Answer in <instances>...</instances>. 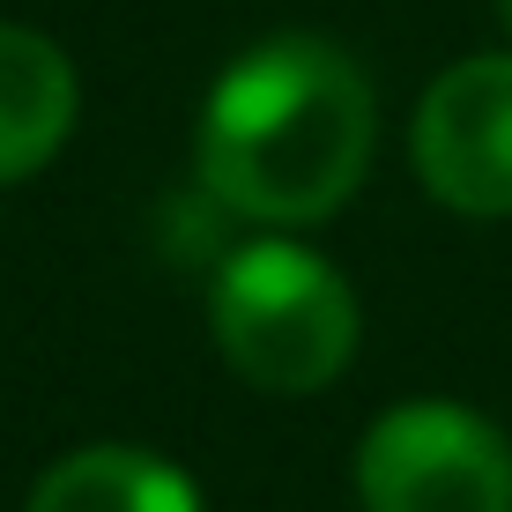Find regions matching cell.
I'll return each mask as SVG.
<instances>
[{"instance_id": "1", "label": "cell", "mask_w": 512, "mask_h": 512, "mask_svg": "<svg viewBox=\"0 0 512 512\" xmlns=\"http://www.w3.org/2000/svg\"><path fill=\"white\" fill-rule=\"evenodd\" d=\"M379 141L372 82L327 38H268L201 112V186L253 223H320L364 186Z\"/></svg>"}, {"instance_id": "2", "label": "cell", "mask_w": 512, "mask_h": 512, "mask_svg": "<svg viewBox=\"0 0 512 512\" xmlns=\"http://www.w3.org/2000/svg\"><path fill=\"white\" fill-rule=\"evenodd\" d=\"M223 364L260 394H320L357 357V297L320 253L290 238H260L223 260L208 290Z\"/></svg>"}, {"instance_id": "3", "label": "cell", "mask_w": 512, "mask_h": 512, "mask_svg": "<svg viewBox=\"0 0 512 512\" xmlns=\"http://www.w3.org/2000/svg\"><path fill=\"white\" fill-rule=\"evenodd\" d=\"M364 512H512V446L461 401H401L357 446Z\"/></svg>"}, {"instance_id": "4", "label": "cell", "mask_w": 512, "mask_h": 512, "mask_svg": "<svg viewBox=\"0 0 512 512\" xmlns=\"http://www.w3.org/2000/svg\"><path fill=\"white\" fill-rule=\"evenodd\" d=\"M416 171L453 216H512V52L453 60L416 104Z\"/></svg>"}, {"instance_id": "5", "label": "cell", "mask_w": 512, "mask_h": 512, "mask_svg": "<svg viewBox=\"0 0 512 512\" xmlns=\"http://www.w3.org/2000/svg\"><path fill=\"white\" fill-rule=\"evenodd\" d=\"M75 127V67L23 23H0V186L30 179L60 156Z\"/></svg>"}, {"instance_id": "6", "label": "cell", "mask_w": 512, "mask_h": 512, "mask_svg": "<svg viewBox=\"0 0 512 512\" xmlns=\"http://www.w3.org/2000/svg\"><path fill=\"white\" fill-rule=\"evenodd\" d=\"M30 512H201V490L164 453L82 446L30 483Z\"/></svg>"}, {"instance_id": "7", "label": "cell", "mask_w": 512, "mask_h": 512, "mask_svg": "<svg viewBox=\"0 0 512 512\" xmlns=\"http://www.w3.org/2000/svg\"><path fill=\"white\" fill-rule=\"evenodd\" d=\"M498 23H505V30H512V0H498Z\"/></svg>"}]
</instances>
